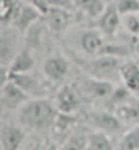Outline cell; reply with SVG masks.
Wrapping results in <instances>:
<instances>
[{
	"mask_svg": "<svg viewBox=\"0 0 139 150\" xmlns=\"http://www.w3.org/2000/svg\"><path fill=\"white\" fill-rule=\"evenodd\" d=\"M29 100H32L11 79H3L0 90V105L4 112L19 111Z\"/></svg>",
	"mask_w": 139,
	"mask_h": 150,
	"instance_id": "cell-4",
	"label": "cell"
},
{
	"mask_svg": "<svg viewBox=\"0 0 139 150\" xmlns=\"http://www.w3.org/2000/svg\"><path fill=\"white\" fill-rule=\"evenodd\" d=\"M86 150H115V143L112 141V137L93 130L89 132Z\"/></svg>",
	"mask_w": 139,
	"mask_h": 150,
	"instance_id": "cell-20",
	"label": "cell"
},
{
	"mask_svg": "<svg viewBox=\"0 0 139 150\" xmlns=\"http://www.w3.org/2000/svg\"><path fill=\"white\" fill-rule=\"evenodd\" d=\"M57 108L48 98H32L18 111V122L23 128L34 132H48L53 130Z\"/></svg>",
	"mask_w": 139,
	"mask_h": 150,
	"instance_id": "cell-1",
	"label": "cell"
},
{
	"mask_svg": "<svg viewBox=\"0 0 139 150\" xmlns=\"http://www.w3.org/2000/svg\"><path fill=\"white\" fill-rule=\"evenodd\" d=\"M70 72V62L61 53L48 56L42 64V74L52 83H60L67 78Z\"/></svg>",
	"mask_w": 139,
	"mask_h": 150,
	"instance_id": "cell-5",
	"label": "cell"
},
{
	"mask_svg": "<svg viewBox=\"0 0 139 150\" xmlns=\"http://www.w3.org/2000/svg\"><path fill=\"white\" fill-rule=\"evenodd\" d=\"M71 1L76 10H79L92 19H98L107 7V4L102 0H71Z\"/></svg>",
	"mask_w": 139,
	"mask_h": 150,
	"instance_id": "cell-19",
	"label": "cell"
},
{
	"mask_svg": "<svg viewBox=\"0 0 139 150\" xmlns=\"http://www.w3.org/2000/svg\"><path fill=\"white\" fill-rule=\"evenodd\" d=\"M120 81L132 94H139V64L132 60H124L120 67Z\"/></svg>",
	"mask_w": 139,
	"mask_h": 150,
	"instance_id": "cell-16",
	"label": "cell"
},
{
	"mask_svg": "<svg viewBox=\"0 0 139 150\" xmlns=\"http://www.w3.org/2000/svg\"><path fill=\"white\" fill-rule=\"evenodd\" d=\"M22 6V0H0V21L3 26H10L16 12Z\"/></svg>",
	"mask_w": 139,
	"mask_h": 150,
	"instance_id": "cell-21",
	"label": "cell"
},
{
	"mask_svg": "<svg viewBox=\"0 0 139 150\" xmlns=\"http://www.w3.org/2000/svg\"><path fill=\"white\" fill-rule=\"evenodd\" d=\"M36 64L34 56L30 48L25 47L19 49V52L15 55V57L12 59L6 70H4V75H15V74H29L33 70Z\"/></svg>",
	"mask_w": 139,
	"mask_h": 150,
	"instance_id": "cell-15",
	"label": "cell"
},
{
	"mask_svg": "<svg viewBox=\"0 0 139 150\" xmlns=\"http://www.w3.org/2000/svg\"><path fill=\"white\" fill-rule=\"evenodd\" d=\"M134 51H135L136 53L139 55V38H136L135 42H134Z\"/></svg>",
	"mask_w": 139,
	"mask_h": 150,
	"instance_id": "cell-27",
	"label": "cell"
},
{
	"mask_svg": "<svg viewBox=\"0 0 139 150\" xmlns=\"http://www.w3.org/2000/svg\"><path fill=\"white\" fill-rule=\"evenodd\" d=\"M4 79H11L12 82H15L30 98H45L44 85L36 76H33L30 72L29 74L4 75Z\"/></svg>",
	"mask_w": 139,
	"mask_h": 150,
	"instance_id": "cell-12",
	"label": "cell"
},
{
	"mask_svg": "<svg viewBox=\"0 0 139 150\" xmlns=\"http://www.w3.org/2000/svg\"><path fill=\"white\" fill-rule=\"evenodd\" d=\"M76 126V115H70V113H57L55 126H53V131L57 134H63V132H71L72 127Z\"/></svg>",
	"mask_w": 139,
	"mask_h": 150,
	"instance_id": "cell-22",
	"label": "cell"
},
{
	"mask_svg": "<svg viewBox=\"0 0 139 150\" xmlns=\"http://www.w3.org/2000/svg\"><path fill=\"white\" fill-rule=\"evenodd\" d=\"M138 150H139V149H138Z\"/></svg>",
	"mask_w": 139,
	"mask_h": 150,
	"instance_id": "cell-28",
	"label": "cell"
},
{
	"mask_svg": "<svg viewBox=\"0 0 139 150\" xmlns=\"http://www.w3.org/2000/svg\"><path fill=\"white\" fill-rule=\"evenodd\" d=\"M41 15H42V14H41L34 6L28 4V3H22L19 11L16 12L15 18H14V21H12V23L10 25V26H11L12 29H15L16 33H19L20 36H22V34L25 36V34L40 21Z\"/></svg>",
	"mask_w": 139,
	"mask_h": 150,
	"instance_id": "cell-10",
	"label": "cell"
},
{
	"mask_svg": "<svg viewBox=\"0 0 139 150\" xmlns=\"http://www.w3.org/2000/svg\"><path fill=\"white\" fill-rule=\"evenodd\" d=\"M115 87L116 85L113 82L90 78L87 75L80 81V91L93 100H109L115 91Z\"/></svg>",
	"mask_w": 139,
	"mask_h": 150,
	"instance_id": "cell-7",
	"label": "cell"
},
{
	"mask_svg": "<svg viewBox=\"0 0 139 150\" xmlns=\"http://www.w3.org/2000/svg\"><path fill=\"white\" fill-rule=\"evenodd\" d=\"M89 124L93 127L94 131H99L104 134L113 137L117 134H126L130 128L124 126L120 122V119L116 116L115 112H108V111H94L89 113L87 116Z\"/></svg>",
	"mask_w": 139,
	"mask_h": 150,
	"instance_id": "cell-3",
	"label": "cell"
},
{
	"mask_svg": "<svg viewBox=\"0 0 139 150\" xmlns=\"http://www.w3.org/2000/svg\"><path fill=\"white\" fill-rule=\"evenodd\" d=\"M139 149V126L130 128L121 137L120 150H138Z\"/></svg>",
	"mask_w": 139,
	"mask_h": 150,
	"instance_id": "cell-23",
	"label": "cell"
},
{
	"mask_svg": "<svg viewBox=\"0 0 139 150\" xmlns=\"http://www.w3.org/2000/svg\"><path fill=\"white\" fill-rule=\"evenodd\" d=\"M38 150H60V149H59V146H56L55 143L47 142V143H44Z\"/></svg>",
	"mask_w": 139,
	"mask_h": 150,
	"instance_id": "cell-26",
	"label": "cell"
},
{
	"mask_svg": "<svg viewBox=\"0 0 139 150\" xmlns=\"http://www.w3.org/2000/svg\"><path fill=\"white\" fill-rule=\"evenodd\" d=\"M55 107L61 113L76 115L80 107V100L78 91L71 85H63L59 90L56 91L55 98H53Z\"/></svg>",
	"mask_w": 139,
	"mask_h": 150,
	"instance_id": "cell-9",
	"label": "cell"
},
{
	"mask_svg": "<svg viewBox=\"0 0 139 150\" xmlns=\"http://www.w3.org/2000/svg\"><path fill=\"white\" fill-rule=\"evenodd\" d=\"M116 116L120 119L127 128H134L139 126V98L132 96L126 103L120 104L113 109Z\"/></svg>",
	"mask_w": 139,
	"mask_h": 150,
	"instance_id": "cell-14",
	"label": "cell"
},
{
	"mask_svg": "<svg viewBox=\"0 0 139 150\" xmlns=\"http://www.w3.org/2000/svg\"><path fill=\"white\" fill-rule=\"evenodd\" d=\"M45 23L52 33L61 34L74 23V14L67 7L51 6L45 14Z\"/></svg>",
	"mask_w": 139,
	"mask_h": 150,
	"instance_id": "cell-6",
	"label": "cell"
},
{
	"mask_svg": "<svg viewBox=\"0 0 139 150\" xmlns=\"http://www.w3.org/2000/svg\"><path fill=\"white\" fill-rule=\"evenodd\" d=\"M78 62L85 75L115 83L120 81V67L124 59L108 55H98L87 60H78Z\"/></svg>",
	"mask_w": 139,
	"mask_h": 150,
	"instance_id": "cell-2",
	"label": "cell"
},
{
	"mask_svg": "<svg viewBox=\"0 0 139 150\" xmlns=\"http://www.w3.org/2000/svg\"><path fill=\"white\" fill-rule=\"evenodd\" d=\"M113 3L121 16L139 14V0H115Z\"/></svg>",
	"mask_w": 139,
	"mask_h": 150,
	"instance_id": "cell-24",
	"label": "cell"
},
{
	"mask_svg": "<svg viewBox=\"0 0 139 150\" xmlns=\"http://www.w3.org/2000/svg\"><path fill=\"white\" fill-rule=\"evenodd\" d=\"M25 141V131L15 124H3L0 131V149L20 150Z\"/></svg>",
	"mask_w": 139,
	"mask_h": 150,
	"instance_id": "cell-13",
	"label": "cell"
},
{
	"mask_svg": "<svg viewBox=\"0 0 139 150\" xmlns=\"http://www.w3.org/2000/svg\"><path fill=\"white\" fill-rule=\"evenodd\" d=\"M89 132L83 128H75L63 139V142L59 145L60 150H86L87 147Z\"/></svg>",
	"mask_w": 139,
	"mask_h": 150,
	"instance_id": "cell-18",
	"label": "cell"
},
{
	"mask_svg": "<svg viewBox=\"0 0 139 150\" xmlns=\"http://www.w3.org/2000/svg\"><path fill=\"white\" fill-rule=\"evenodd\" d=\"M6 29L7 28L3 26L1 42H0V59H1L3 70H6L10 66L12 59L19 52V49H16V42H15V38H14V34L11 32H7Z\"/></svg>",
	"mask_w": 139,
	"mask_h": 150,
	"instance_id": "cell-17",
	"label": "cell"
},
{
	"mask_svg": "<svg viewBox=\"0 0 139 150\" xmlns=\"http://www.w3.org/2000/svg\"><path fill=\"white\" fill-rule=\"evenodd\" d=\"M123 18V28L132 38H139V14L121 16Z\"/></svg>",
	"mask_w": 139,
	"mask_h": 150,
	"instance_id": "cell-25",
	"label": "cell"
},
{
	"mask_svg": "<svg viewBox=\"0 0 139 150\" xmlns=\"http://www.w3.org/2000/svg\"><path fill=\"white\" fill-rule=\"evenodd\" d=\"M78 44L85 55L93 57L99 55L102 47L105 45V38L98 29H85L80 32Z\"/></svg>",
	"mask_w": 139,
	"mask_h": 150,
	"instance_id": "cell-11",
	"label": "cell"
},
{
	"mask_svg": "<svg viewBox=\"0 0 139 150\" xmlns=\"http://www.w3.org/2000/svg\"><path fill=\"white\" fill-rule=\"evenodd\" d=\"M123 26V18L117 11L115 3L107 4L104 12L97 19V29L104 34V37H115L119 29Z\"/></svg>",
	"mask_w": 139,
	"mask_h": 150,
	"instance_id": "cell-8",
	"label": "cell"
}]
</instances>
